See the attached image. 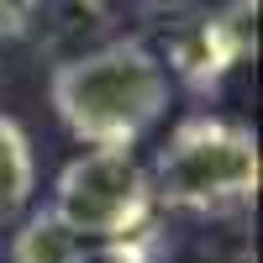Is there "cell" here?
I'll list each match as a JSON object with an SVG mask.
<instances>
[{"mask_svg":"<svg viewBox=\"0 0 263 263\" xmlns=\"http://www.w3.org/2000/svg\"><path fill=\"white\" fill-rule=\"evenodd\" d=\"M53 116L84 147H132L168 116L174 69L137 37L100 42L48 74Z\"/></svg>","mask_w":263,"mask_h":263,"instance_id":"1","label":"cell"},{"mask_svg":"<svg viewBox=\"0 0 263 263\" xmlns=\"http://www.w3.org/2000/svg\"><path fill=\"white\" fill-rule=\"evenodd\" d=\"M153 200L190 216H232L258 195V142L242 121L184 116L147 168Z\"/></svg>","mask_w":263,"mask_h":263,"instance_id":"2","label":"cell"},{"mask_svg":"<svg viewBox=\"0 0 263 263\" xmlns=\"http://www.w3.org/2000/svg\"><path fill=\"white\" fill-rule=\"evenodd\" d=\"M153 205H158L153 179L132 158V147H90L58 168L48 211L79 242H121V237H142Z\"/></svg>","mask_w":263,"mask_h":263,"instance_id":"3","label":"cell"},{"mask_svg":"<svg viewBox=\"0 0 263 263\" xmlns=\"http://www.w3.org/2000/svg\"><path fill=\"white\" fill-rule=\"evenodd\" d=\"M253 21H258V0H232L227 11H216L200 21V32H190L179 42V53H174V63L179 69L195 74V84L205 79H221L227 69H237V63L253 58Z\"/></svg>","mask_w":263,"mask_h":263,"instance_id":"4","label":"cell"},{"mask_svg":"<svg viewBox=\"0 0 263 263\" xmlns=\"http://www.w3.org/2000/svg\"><path fill=\"white\" fill-rule=\"evenodd\" d=\"M32 190H37V153L32 137L16 116L0 111V227H11L27 216L32 205Z\"/></svg>","mask_w":263,"mask_h":263,"instance_id":"5","label":"cell"},{"mask_svg":"<svg viewBox=\"0 0 263 263\" xmlns=\"http://www.w3.org/2000/svg\"><path fill=\"white\" fill-rule=\"evenodd\" d=\"M79 253V237L42 205L32 216H21V227L11 237V263H69Z\"/></svg>","mask_w":263,"mask_h":263,"instance_id":"6","label":"cell"},{"mask_svg":"<svg viewBox=\"0 0 263 263\" xmlns=\"http://www.w3.org/2000/svg\"><path fill=\"white\" fill-rule=\"evenodd\" d=\"M69 263H158L142 237H121V242H79Z\"/></svg>","mask_w":263,"mask_h":263,"instance_id":"7","label":"cell"}]
</instances>
